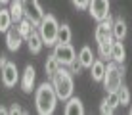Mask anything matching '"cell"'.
I'll return each mask as SVG.
<instances>
[{"label":"cell","instance_id":"6da1fadb","mask_svg":"<svg viewBox=\"0 0 132 115\" xmlns=\"http://www.w3.org/2000/svg\"><path fill=\"white\" fill-rule=\"evenodd\" d=\"M35 105L40 115H52L57 105V96L52 82H42L35 92Z\"/></svg>","mask_w":132,"mask_h":115},{"label":"cell","instance_id":"7a4b0ae2","mask_svg":"<svg viewBox=\"0 0 132 115\" xmlns=\"http://www.w3.org/2000/svg\"><path fill=\"white\" fill-rule=\"evenodd\" d=\"M52 82L54 90H56V96L57 100H61V102H65V100H69L73 96V90H75V82H73V75L69 73V69L65 65H61L60 69L56 71V75L50 79Z\"/></svg>","mask_w":132,"mask_h":115},{"label":"cell","instance_id":"3957f363","mask_svg":"<svg viewBox=\"0 0 132 115\" xmlns=\"http://www.w3.org/2000/svg\"><path fill=\"white\" fill-rule=\"evenodd\" d=\"M36 31H38V35H40V39H42L44 44L46 46H54L57 42V31H60V23H57L56 16L44 13V17L40 19Z\"/></svg>","mask_w":132,"mask_h":115},{"label":"cell","instance_id":"277c9868","mask_svg":"<svg viewBox=\"0 0 132 115\" xmlns=\"http://www.w3.org/2000/svg\"><path fill=\"white\" fill-rule=\"evenodd\" d=\"M122 77H125V65L111 62L105 65V75H103V88L107 92L119 90V86L122 85Z\"/></svg>","mask_w":132,"mask_h":115},{"label":"cell","instance_id":"5b68a950","mask_svg":"<svg viewBox=\"0 0 132 115\" xmlns=\"http://www.w3.org/2000/svg\"><path fill=\"white\" fill-rule=\"evenodd\" d=\"M23 2V13L25 17L33 23V27H38L40 19L44 17V10L42 6H40L38 0H21Z\"/></svg>","mask_w":132,"mask_h":115},{"label":"cell","instance_id":"8992f818","mask_svg":"<svg viewBox=\"0 0 132 115\" xmlns=\"http://www.w3.org/2000/svg\"><path fill=\"white\" fill-rule=\"evenodd\" d=\"M54 48V56L57 58V62L61 63V65H69V63L73 62V59L77 58V52H75V48H73V44L71 42H67V44H63V42H56L52 46Z\"/></svg>","mask_w":132,"mask_h":115},{"label":"cell","instance_id":"52a82bcc","mask_svg":"<svg viewBox=\"0 0 132 115\" xmlns=\"http://www.w3.org/2000/svg\"><path fill=\"white\" fill-rule=\"evenodd\" d=\"M109 8H111L109 0H90V2H88V8H86V10L90 12L92 19L102 21V19H105V17L109 16Z\"/></svg>","mask_w":132,"mask_h":115},{"label":"cell","instance_id":"ba28073f","mask_svg":"<svg viewBox=\"0 0 132 115\" xmlns=\"http://www.w3.org/2000/svg\"><path fill=\"white\" fill-rule=\"evenodd\" d=\"M0 79H2V85L6 88H12V86L17 85L19 81V71H17V65L13 62H8L6 65L0 69Z\"/></svg>","mask_w":132,"mask_h":115},{"label":"cell","instance_id":"9c48e42d","mask_svg":"<svg viewBox=\"0 0 132 115\" xmlns=\"http://www.w3.org/2000/svg\"><path fill=\"white\" fill-rule=\"evenodd\" d=\"M23 36L21 33L17 31V27H10V29L6 31V46L10 52H17V50L21 48V44H23Z\"/></svg>","mask_w":132,"mask_h":115},{"label":"cell","instance_id":"30bf717a","mask_svg":"<svg viewBox=\"0 0 132 115\" xmlns=\"http://www.w3.org/2000/svg\"><path fill=\"white\" fill-rule=\"evenodd\" d=\"M35 81H36V71L33 65H27L25 71H23V77H21V90L25 92V94H31V92L35 90Z\"/></svg>","mask_w":132,"mask_h":115},{"label":"cell","instance_id":"8fae6325","mask_svg":"<svg viewBox=\"0 0 132 115\" xmlns=\"http://www.w3.org/2000/svg\"><path fill=\"white\" fill-rule=\"evenodd\" d=\"M111 23H113L111 13H109L105 19L98 21V27H96V31H94V39H96V42H102L103 39L111 36Z\"/></svg>","mask_w":132,"mask_h":115},{"label":"cell","instance_id":"7c38bea8","mask_svg":"<svg viewBox=\"0 0 132 115\" xmlns=\"http://www.w3.org/2000/svg\"><path fill=\"white\" fill-rule=\"evenodd\" d=\"M126 35H128V27H126V21L122 17H115L111 23V36L115 40H125Z\"/></svg>","mask_w":132,"mask_h":115},{"label":"cell","instance_id":"4fadbf2b","mask_svg":"<svg viewBox=\"0 0 132 115\" xmlns=\"http://www.w3.org/2000/svg\"><path fill=\"white\" fill-rule=\"evenodd\" d=\"M27 46H29V52L31 54H40V50H42V46H44V42H42V39H40V35H38V31L36 29H33L31 31V35L27 36Z\"/></svg>","mask_w":132,"mask_h":115},{"label":"cell","instance_id":"5bb4252c","mask_svg":"<svg viewBox=\"0 0 132 115\" xmlns=\"http://www.w3.org/2000/svg\"><path fill=\"white\" fill-rule=\"evenodd\" d=\"M65 115H84V105L79 98L71 96L69 100H65Z\"/></svg>","mask_w":132,"mask_h":115},{"label":"cell","instance_id":"9a60e30c","mask_svg":"<svg viewBox=\"0 0 132 115\" xmlns=\"http://www.w3.org/2000/svg\"><path fill=\"white\" fill-rule=\"evenodd\" d=\"M125 58H126V50H125V44L122 40H113V46H111V59L115 63L122 65L125 63Z\"/></svg>","mask_w":132,"mask_h":115},{"label":"cell","instance_id":"2e32d148","mask_svg":"<svg viewBox=\"0 0 132 115\" xmlns=\"http://www.w3.org/2000/svg\"><path fill=\"white\" fill-rule=\"evenodd\" d=\"M90 75H92V81L96 82H102L103 81V75H105V62L103 59H94L92 65H90Z\"/></svg>","mask_w":132,"mask_h":115},{"label":"cell","instance_id":"e0dca14e","mask_svg":"<svg viewBox=\"0 0 132 115\" xmlns=\"http://www.w3.org/2000/svg\"><path fill=\"white\" fill-rule=\"evenodd\" d=\"M79 62H80V65H82L84 69H90V65H92V62L96 58H94V52H92V48L90 46H82L80 48V52H79Z\"/></svg>","mask_w":132,"mask_h":115},{"label":"cell","instance_id":"ac0fdd59","mask_svg":"<svg viewBox=\"0 0 132 115\" xmlns=\"http://www.w3.org/2000/svg\"><path fill=\"white\" fill-rule=\"evenodd\" d=\"M113 36H107V39H103L102 42H98V54H100V59H109L111 58V46H113Z\"/></svg>","mask_w":132,"mask_h":115},{"label":"cell","instance_id":"d6986e66","mask_svg":"<svg viewBox=\"0 0 132 115\" xmlns=\"http://www.w3.org/2000/svg\"><path fill=\"white\" fill-rule=\"evenodd\" d=\"M10 16H12V21L17 23L19 19H23L25 13H23V2L21 0H10Z\"/></svg>","mask_w":132,"mask_h":115},{"label":"cell","instance_id":"ffe728a7","mask_svg":"<svg viewBox=\"0 0 132 115\" xmlns=\"http://www.w3.org/2000/svg\"><path fill=\"white\" fill-rule=\"evenodd\" d=\"M60 67H61V63L57 62V58L54 56V54H50V56L46 58V63H44V71H46V77H48V79H52Z\"/></svg>","mask_w":132,"mask_h":115},{"label":"cell","instance_id":"44dd1931","mask_svg":"<svg viewBox=\"0 0 132 115\" xmlns=\"http://www.w3.org/2000/svg\"><path fill=\"white\" fill-rule=\"evenodd\" d=\"M12 16H10V10L6 8H0V33H6L8 29L12 27Z\"/></svg>","mask_w":132,"mask_h":115},{"label":"cell","instance_id":"7402d4cb","mask_svg":"<svg viewBox=\"0 0 132 115\" xmlns=\"http://www.w3.org/2000/svg\"><path fill=\"white\" fill-rule=\"evenodd\" d=\"M71 40H73V31H71V27L67 25V23L60 25V31H57V42L67 44V42H71Z\"/></svg>","mask_w":132,"mask_h":115},{"label":"cell","instance_id":"603a6c76","mask_svg":"<svg viewBox=\"0 0 132 115\" xmlns=\"http://www.w3.org/2000/svg\"><path fill=\"white\" fill-rule=\"evenodd\" d=\"M33 29H35V27H33V23L27 19V17H23V19H19V21H17V31L21 33V36H23V39H27V36L31 35V31H33Z\"/></svg>","mask_w":132,"mask_h":115},{"label":"cell","instance_id":"cb8c5ba5","mask_svg":"<svg viewBox=\"0 0 132 115\" xmlns=\"http://www.w3.org/2000/svg\"><path fill=\"white\" fill-rule=\"evenodd\" d=\"M117 92H119V102H121V105H128L130 104V90L126 88L125 85H121Z\"/></svg>","mask_w":132,"mask_h":115},{"label":"cell","instance_id":"d4e9b609","mask_svg":"<svg viewBox=\"0 0 132 115\" xmlns=\"http://www.w3.org/2000/svg\"><path fill=\"white\" fill-rule=\"evenodd\" d=\"M67 69H69V73H71V75L73 77H75V75H80V73H82V65H80V62H79V58H75V59H73V62L69 63V65H65Z\"/></svg>","mask_w":132,"mask_h":115},{"label":"cell","instance_id":"484cf974","mask_svg":"<svg viewBox=\"0 0 132 115\" xmlns=\"http://www.w3.org/2000/svg\"><path fill=\"white\" fill-rule=\"evenodd\" d=\"M105 102L111 105L113 109H117L121 105V102H119V92L117 90H113V92H107V98H105Z\"/></svg>","mask_w":132,"mask_h":115},{"label":"cell","instance_id":"4316f807","mask_svg":"<svg viewBox=\"0 0 132 115\" xmlns=\"http://www.w3.org/2000/svg\"><path fill=\"white\" fill-rule=\"evenodd\" d=\"M71 2H73V6H75L77 10H86L90 0H71Z\"/></svg>","mask_w":132,"mask_h":115},{"label":"cell","instance_id":"83f0119b","mask_svg":"<svg viewBox=\"0 0 132 115\" xmlns=\"http://www.w3.org/2000/svg\"><path fill=\"white\" fill-rule=\"evenodd\" d=\"M100 111H102L103 115H109V113H113V111H115V109H113L111 105H109V104L105 102V100H103V102H102V105H100Z\"/></svg>","mask_w":132,"mask_h":115},{"label":"cell","instance_id":"f1b7e54d","mask_svg":"<svg viewBox=\"0 0 132 115\" xmlns=\"http://www.w3.org/2000/svg\"><path fill=\"white\" fill-rule=\"evenodd\" d=\"M8 111H10V113H13V115H15V113H25V109H23V108H21V105H19V104H12V108H10V109H8Z\"/></svg>","mask_w":132,"mask_h":115},{"label":"cell","instance_id":"f546056e","mask_svg":"<svg viewBox=\"0 0 132 115\" xmlns=\"http://www.w3.org/2000/svg\"><path fill=\"white\" fill-rule=\"evenodd\" d=\"M6 63H8V56H6V54H0V69L6 65Z\"/></svg>","mask_w":132,"mask_h":115},{"label":"cell","instance_id":"4dcf8cb0","mask_svg":"<svg viewBox=\"0 0 132 115\" xmlns=\"http://www.w3.org/2000/svg\"><path fill=\"white\" fill-rule=\"evenodd\" d=\"M4 113H10V111H8V109L4 108V105H0V115H4Z\"/></svg>","mask_w":132,"mask_h":115},{"label":"cell","instance_id":"1f68e13d","mask_svg":"<svg viewBox=\"0 0 132 115\" xmlns=\"http://www.w3.org/2000/svg\"><path fill=\"white\" fill-rule=\"evenodd\" d=\"M0 2H2V4H8V2H10V0H0Z\"/></svg>","mask_w":132,"mask_h":115},{"label":"cell","instance_id":"d6a6232c","mask_svg":"<svg viewBox=\"0 0 132 115\" xmlns=\"http://www.w3.org/2000/svg\"><path fill=\"white\" fill-rule=\"evenodd\" d=\"M130 115H132V108H130Z\"/></svg>","mask_w":132,"mask_h":115},{"label":"cell","instance_id":"836d02e7","mask_svg":"<svg viewBox=\"0 0 132 115\" xmlns=\"http://www.w3.org/2000/svg\"><path fill=\"white\" fill-rule=\"evenodd\" d=\"M0 4H2V2H0Z\"/></svg>","mask_w":132,"mask_h":115}]
</instances>
